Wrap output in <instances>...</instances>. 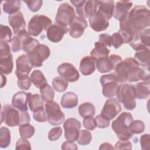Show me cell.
Masks as SVG:
<instances>
[{"instance_id": "obj_54", "label": "cell", "mask_w": 150, "mask_h": 150, "mask_svg": "<svg viewBox=\"0 0 150 150\" xmlns=\"http://www.w3.org/2000/svg\"><path fill=\"white\" fill-rule=\"evenodd\" d=\"M62 149H77V146L76 144H74L73 142L65 141L63 143L62 145Z\"/></svg>"}, {"instance_id": "obj_12", "label": "cell", "mask_w": 150, "mask_h": 150, "mask_svg": "<svg viewBox=\"0 0 150 150\" xmlns=\"http://www.w3.org/2000/svg\"><path fill=\"white\" fill-rule=\"evenodd\" d=\"M65 139L70 142L76 141L79 138L80 129L81 128L80 122L74 118L67 119L63 124Z\"/></svg>"}, {"instance_id": "obj_47", "label": "cell", "mask_w": 150, "mask_h": 150, "mask_svg": "<svg viewBox=\"0 0 150 150\" xmlns=\"http://www.w3.org/2000/svg\"><path fill=\"white\" fill-rule=\"evenodd\" d=\"M62 134V129L61 127H54L52 128L48 132V139L51 141L57 140Z\"/></svg>"}, {"instance_id": "obj_1", "label": "cell", "mask_w": 150, "mask_h": 150, "mask_svg": "<svg viewBox=\"0 0 150 150\" xmlns=\"http://www.w3.org/2000/svg\"><path fill=\"white\" fill-rule=\"evenodd\" d=\"M149 10L142 5L135 6L128 13L127 16L120 22V28L134 36L149 26Z\"/></svg>"}, {"instance_id": "obj_8", "label": "cell", "mask_w": 150, "mask_h": 150, "mask_svg": "<svg viewBox=\"0 0 150 150\" xmlns=\"http://www.w3.org/2000/svg\"><path fill=\"white\" fill-rule=\"evenodd\" d=\"M75 16L76 14L74 8L69 4L63 3L57 9L55 22L57 24L68 28L70 23Z\"/></svg>"}, {"instance_id": "obj_25", "label": "cell", "mask_w": 150, "mask_h": 150, "mask_svg": "<svg viewBox=\"0 0 150 150\" xmlns=\"http://www.w3.org/2000/svg\"><path fill=\"white\" fill-rule=\"evenodd\" d=\"M114 8V1H99V5L97 11L108 21L113 16Z\"/></svg>"}, {"instance_id": "obj_21", "label": "cell", "mask_w": 150, "mask_h": 150, "mask_svg": "<svg viewBox=\"0 0 150 150\" xmlns=\"http://www.w3.org/2000/svg\"><path fill=\"white\" fill-rule=\"evenodd\" d=\"M133 3L130 1H117L114 5L113 16L117 20L122 21L128 15Z\"/></svg>"}, {"instance_id": "obj_41", "label": "cell", "mask_w": 150, "mask_h": 150, "mask_svg": "<svg viewBox=\"0 0 150 150\" xmlns=\"http://www.w3.org/2000/svg\"><path fill=\"white\" fill-rule=\"evenodd\" d=\"M91 139L92 136L91 132L87 130L81 129L80 131L79 138L77 141L80 145H86L91 142Z\"/></svg>"}, {"instance_id": "obj_55", "label": "cell", "mask_w": 150, "mask_h": 150, "mask_svg": "<svg viewBox=\"0 0 150 150\" xmlns=\"http://www.w3.org/2000/svg\"><path fill=\"white\" fill-rule=\"evenodd\" d=\"M115 148H114L111 144L108 142H104L102 144H101L100 146L99 147V149H114Z\"/></svg>"}, {"instance_id": "obj_3", "label": "cell", "mask_w": 150, "mask_h": 150, "mask_svg": "<svg viewBox=\"0 0 150 150\" xmlns=\"http://www.w3.org/2000/svg\"><path fill=\"white\" fill-rule=\"evenodd\" d=\"M132 121L133 117L130 112H122L112 121V129L119 139H129L134 136L129 130V125Z\"/></svg>"}, {"instance_id": "obj_48", "label": "cell", "mask_w": 150, "mask_h": 150, "mask_svg": "<svg viewBox=\"0 0 150 150\" xmlns=\"http://www.w3.org/2000/svg\"><path fill=\"white\" fill-rule=\"evenodd\" d=\"M115 149H131L132 144L128 139H121L117 141L115 144Z\"/></svg>"}, {"instance_id": "obj_40", "label": "cell", "mask_w": 150, "mask_h": 150, "mask_svg": "<svg viewBox=\"0 0 150 150\" xmlns=\"http://www.w3.org/2000/svg\"><path fill=\"white\" fill-rule=\"evenodd\" d=\"M145 127V124L142 121L133 120L129 125V130L133 134H138L144 132Z\"/></svg>"}, {"instance_id": "obj_33", "label": "cell", "mask_w": 150, "mask_h": 150, "mask_svg": "<svg viewBox=\"0 0 150 150\" xmlns=\"http://www.w3.org/2000/svg\"><path fill=\"white\" fill-rule=\"evenodd\" d=\"M30 79L33 84L37 88H40L47 84V80L43 73L39 70H35L31 73Z\"/></svg>"}, {"instance_id": "obj_50", "label": "cell", "mask_w": 150, "mask_h": 150, "mask_svg": "<svg viewBox=\"0 0 150 150\" xmlns=\"http://www.w3.org/2000/svg\"><path fill=\"white\" fill-rule=\"evenodd\" d=\"M95 120L96 121L97 127L100 128H105L108 127L110 124V120H108L102 117L101 115H98L96 117Z\"/></svg>"}, {"instance_id": "obj_4", "label": "cell", "mask_w": 150, "mask_h": 150, "mask_svg": "<svg viewBox=\"0 0 150 150\" xmlns=\"http://www.w3.org/2000/svg\"><path fill=\"white\" fill-rule=\"evenodd\" d=\"M117 100L122 103L124 108L128 110H134L137 105L135 86L126 83H121L117 93Z\"/></svg>"}, {"instance_id": "obj_18", "label": "cell", "mask_w": 150, "mask_h": 150, "mask_svg": "<svg viewBox=\"0 0 150 150\" xmlns=\"http://www.w3.org/2000/svg\"><path fill=\"white\" fill-rule=\"evenodd\" d=\"M87 27L86 20L79 16H75L70 23L68 28V32L70 36L73 38L81 37L86 28Z\"/></svg>"}, {"instance_id": "obj_45", "label": "cell", "mask_w": 150, "mask_h": 150, "mask_svg": "<svg viewBox=\"0 0 150 150\" xmlns=\"http://www.w3.org/2000/svg\"><path fill=\"white\" fill-rule=\"evenodd\" d=\"M24 2L26 4L29 10L33 12L38 11L43 5V1L41 0L24 1Z\"/></svg>"}, {"instance_id": "obj_22", "label": "cell", "mask_w": 150, "mask_h": 150, "mask_svg": "<svg viewBox=\"0 0 150 150\" xmlns=\"http://www.w3.org/2000/svg\"><path fill=\"white\" fill-rule=\"evenodd\" d=\"M8 22L13 29L15 35H16L20 31L25 29L26 22L22 12L20 11L9 15Z\"/></svg>"}, {"instance_id": "obj_9", "label": "cell", "mask_w": 150, "mask_h": 150, "mask_svg": "<svg viewBox=\"0 0 150 150\" xmlns=\"http://www.w3.org/2000/svg\"><path fill=\"white\" fill-rule=\"evenodd\" d=\"M50 54V50L49 47L39 43L26 54L33 67H37L42 66L43 62L49 57Z\"/></svg>"}, {"instance_id": "obj_38", "label": "cell", "mask_w": 150, "mask_h": 150, "mask_svg": "<svg viewBox=\"0 0 150 150\" xmlns=\"http://www.w3.org/2000/svg\"><path fill=\"white\" fill-rule=\"evenodd\" d=\"M52 86L56 91L63 92L68 87V81L61 76L56 77L52 80Z\"/></svg>"}, {"instance_id": "obj_2", "label": "cell", "mask_w": 150, "mask_h": 150, "mask_svg": "<svg viewBox=\"0 0 150 150\" xmlns=\"http://www.w3.org/2000/svg\"><path fill=\"white\" fill-rule=\"evenodd\" d=\"M115 74L124 82H137L139 80L149 81V67H141L132 57L125 59L114 69Z\"/></svg>"}, {"instance_id": "obj_52", "label": "cell", "mask_w": 150, "mask_h": 150, "mask_svg": "<svg viewBox=\"0 0 150 150\" xmlns=\"http://www.w3.org/2000/svg\"><path fill=\"white\" fill-rule=\"evenodd\" d=\"M98 42L104 44L107 47L111 46V35L108 34H101L99 36Z\"/></svg>"}, {"instance_id": "obj_14", "label": "cell", "mask_w": 150, "mask_h": 150, "mask_svg": "<svg viewBox=\"0 0 150 150\" xmlns=\"http://www.w3.org/2000/svg\"><path fill=\"white\" fill-rule=\"evenodd\" d=\"M121 111L120 102L114 98H109L104 103L100 115L108 120L115 118Z\"/></svg>"}, {"instance_id": "obj_37", "label": "cell", "mask_w": 150, "mask_h": 150, "mask_svg": "<svg viewBox=\"0 0 150 150\" xmlns=\"http://www.w3.org/2000/svg\"><path fill=\"white\" fill-rule=\"evenodd\" d=\"M40 93L45 101L49 102L53 101L54 92L52 87L47 83L45 84L40 88Z\"/></svg>"}, {"instance_id": "obj_36", "label": "cell", "mask_w": 150, "mask_h": 150, "mask_svg": "<svg viewBox=\"0 0 150 150\" xmlns=\"http://www.w3.org/2000/svg\"><path fill=\"white\" fill-rule=\"evenodd\" d=\"M11 143V132L5 127L0 128V146L2 148H7Z\"/></svg>"}, {"instance_id": "obj_43", "label": "cell", "mask_w": 150, "mask_h": 150, "mask_svg": "<svg viewBox=\"0 0 150 150\" xmlns=\"http://www.w3.org/2000/svg\"><path fill=\"white\" fill-rule=\"evenodd\" d=\"M33 112V118L36 121L39 122H44L47 120V115L44 107L39 109Z\"/></svg>"}, {"instance_id": "obj_49", "label": "cell", "mask_w": 150, "mask_h": 150, "mask_svg": "<svg viewBox=\"0 0 150 150\" xmlns=\"http://www.w3.org/2000/svg\"><path fill=\"white\" fill-rule=\"evenodd\" d=\"M16 150L19 149H31V145L30 142L26 139L22 138H19L16 144Z\"/></svg>"}, {"instance_id": "obj_42", "label": "cell", "mask_w": 150, "mask_h": 150, "mask_svg": "<svg viewBox=\"0 0 150 150\" xmlns=\"http://www.w3.org/2000/svg\"><path fill=\"white\" fill-rule=\"evenodd\" d=\"M12 33L11 29L6 25H1V33H0V39L1 41L4 42H11L12 40Z\"/></svg>"}, {"instance_id": "obj_7", "label": "cell", "mask_w": 150, "mask_h": 150, "mask_svg": "<svg viewBox=\"0 0 150 150\" xmlns=\"http://www.w3.org/2000/svg\"><path fill=\"white\" fill-rule=\"evenodd\" d=\"M76 7V12L79 17L87 18L94 15L98 10L99 1H70Z\"/></svg>"}, {"instance_id": "obj_39", "label": "cell", "mask_w": 150, "mask_h": 150, "mask_svg": "<svg viewBox=\"0 0 150 150\" xmlns=\"http://www.w3.org/2000/svg\"><path fill=\"white\" fill-rule=\"evenodd\" d=\"M35 131V128L29 123L20 125L19 127V132L21 137L25 139L31 138L34 135Z\"/></svg>"}, {"instance_id": "obj_24", "label": "cell", "mask_w": 150, "mask_h": 150, "mask_svg": "<svg viewBox=\"0 0 150 150\" xmlns=\"http://www.w3.org/2000/svg\"><path fill=\"white\" fill-rule=\"evenodd\" d=\"M97 60L91 56H87L83 57L80 63L79 69L84 76L91 75L96 69Z\"/></svg>"}, {"instance_id": "obj_19", "label": "cell", "mask_w": 150, "mask_h": 150, "mask_svg": "<svg viewBox=\"0 0 150 150\" xmlns=\"http://www.w3.org/2000/svg\"><path fill=\"white\" fill-rule=\"evenodd\" d=\"M88 21L91 28L97 32L105 30L109 26L108 21L98 11L88 18Z\"/></svg>"}, {"instance_id": "obj_53", "label": "cell", "mask_w": 150, "mask_h": 150, "mask_svg": "<svg viewBox=\"0 0 150 150\" xmlns=\"http://www.w3.org/2000/svg\"><path fill=\"white\" fill-rule=\"evenodd\" d=\"M30 115L27 111H21V123L20 125L28 124L30 122Z\"/></svg>"}, {"instance_id": "obj_31", "label": "cell", "mask_w": 150, "mask_h": 150, "mask_svg": "<svg viewBox=\"0 0 150 150\" xmlns=\"http://www.w3.org/2000/svg\"><path fill=\"white\" fill-rule=\"evenodd\" d=\"M135 87L136 98L138 99H146L150 94L149 81H144L138 83Z\"/></svg>"}, {"instance_id": "obj_6", "label": "cell", "mask_w": 150, "mask_h": 150, "mask_svg": "<svg viewBox=\"0 0 150 150\" xmlns=\"http://www.w3.org/2000/svg\"><path fill=\"white\" fill-rule=\"evenodd\" d=\"M52 23V21L49 17L42 15H35L28 23V33L35 37L38 36L43 30H47Z\"/></svg>"}, {"instance_id": "obj_35", "label": "cell", "mask_w": 150, "mask_h": 150, "mask_svg": "<svg viewBox=\"0 0 150 150\" xmlns=\"http://www.w3.org/2000/svg\"><path fill=\"white\" fill-rule=\"evenodd\" d=\"M80 115L83 118L87 116H93L95 114V107L94 105L89 102L83 103L78 108Z\"/></svg>"}, {"instance_id": "obj_15", "label": "cell", "mask_w": 150, "mask_h": 150, "mask_svg": "<svg viewBox=\"0 0 150 150\" xmlns=\"http://www.w3.org/2000/svg\"><path fill=\"white\" fill-rule=\"evenodd\" d=\"M150 29H145L136 34L129 43L130 46L135 51H138L150 46Z\"/></svg>"}, {"instance_id": "obj_11", "label": "cell", "mask_w": 150, "mask_h": 150, "mask_svg": "<svg viewBox=\"0 0 150 150\" xmlns=\"http://www.w3.org/2000/svg\"><path fill=\"white\" fill-rule=\"evenodd\" d=\"M1 123L5 122L6 125L13 127L20 125L21 111L12 105L6 104L3 106L1 111Z\"/></svg>"}, {"instance_id": "obj_30", "label": "cell", "mask_w": 150, "mask_h": 150, "mask_svg": "<svg viewBox=\"0 0 150 150\" xmlns=\"http://www.w3.org/2000/svg\"><path fill=\"white\" fill-rule=\"evenodd\" d=\"M13 67L12 54L0 56V70L1 73L9 74L12 73Z\"/></svg>"}, {"instance_id": "obj_27", "label": "cell", "mask_w": 150, "mask_h": 150, "mask_svg": "<svg viewBox=\"0 0 150 150\" xmlns=\"http://www.w3.org/2000/svg\"><path fill=\"white\" fill-rule=\"evenodd\" d=\"M60 103L63 108H73L78 104V97L73 92H66L62 96Z\"/></svg>"}, {"instance_id": "obj_10", "label": "cell", "mask_w": 150, "mask_h": 150, "mask_svg": "<svg viewBox=\"0 0 150 150\" xmlns=\"http://www.w3.org/2000/svg\"><path fill=\"white\" fill-rule=\"evenodd\" d=\"M45 106L47 115V120L51 125L57 126L64 122V115L61 110L60 105L56 102L53 101L46 102Z\"/></svg>"}, {"instance_id": "obj_26", "label": "cell", "mask_w": 150, "mask_h": 150, "mask_svg": "<svg viewBox=\"0 0 150 150\" xmlns=\"http://www.w3.org/2000/svg\"><path fill=\"white\" fill-rule=\"evenodd\" d=\"M29 35L28 32L26 29L20 31L18 34L15 35L11 42V49L13 52H17L22 50V45L25 39Z\"/></svg>"}, {"instance_id": "obj_46", "label": "cell", "mask_w": 150, "mask_h": 150, "mask_svg": "<svg viewBox=\"0 0 150 150\" xmlns=\"http://www.w3.org/2000/svg\"><path fill=\"white\" fill-rule=\"evenodd\" d=\"M83 125L86 129L88 130H94L97 127L96 121L93 116H87L84 117L83 120Z\"/></svg>"}, {"instance_id": "obj_5", "label": "cell", "mask_w": 150, "mask_h": 150, "mask_svg": "<svg viewBox=\"0 0 150 150\" xmlns=\"http://www.w3.org/2000/svg\"><path fill=\"white\" fill-rule=\"evenodd\" d=\"M100 82L102 86V94L107 98L116 96L120 85L124 83L114 73L101 76Z\"/></svg>"}, {"instance_id": "obj_17", "label": "cell", "mask_w": 150, "mask_h": 150, "mask_svg": "<svg viewBox=\"0 0 150 150\" xmlns=\"http://www.w3.org/2000/svg\"><path fill=\"white\" fill-rule=\"evenodd\" d=\"M15 74L17 78L28 76L33 66L27 54H22L16 60Z\"/></svg>"}, {"instance_id": "obj_34", "label": "cell", "mask_w": 150, "mask_h": 150, "mask_svg": "<svg viewBox=\"0 0 150 150\" xmlns=\"http://www.w3.org/2000/svg\"><path fill=\"white\" fill-rule=\"evenodd\" d=\"M21 6V2L18 0L5 1L2 6L3 11L9 15L19 11Z\"/></svg>"}, {"instance_id": "obj_44", "label": "cell", "mask_w": 150, "mask_h": 150, "mask_svg": "<svg viewBox=\"0 0 150 150\" xmlns=\"http://www.w3.org/2000/svg\"><path fill=\"white\" fill-rule=\"evenodd\" d=\"M31 81L28 76L18 79L17 84L18 87L22 90H28L31 86Z\"/></svg>"}, {"instance_id": "obj_23", "label": "cell", "mask_w": 150, "mask_h": 150, "mask_svg": "<svg viewBox=\"0 0 150 150\" xmlns=\"http://www.w3.org/2000/svg\"><path fill=\"white\" fill-rule=\"evenodd\" d=\"M30 93L18 91L15 93L12 99V105L20 111H27L28 100Z\"/></svg>"}, {"instance_id": "obj_13", "label": "cell", "mask_w": 150, "mask_h": 150, "mask_svg": "<svg viewBox=\"0 0 150 150\" xmlns=\"http://www.w3.org/2000/svg\"><path fill=\"white\" fill-rule=\"evenodd\" d=\"M122 61L121 57L117 54H111L109 57H102L96 62V67L101 73L109 72L115 69L118 63Z\"/></svg>"}, {"instance_id": "obj_16", "label": "cell", "mask_w": 150, "mask_h": 150, "mask_svg": "<svg viewBox=\"0 0 150 150\" xmlns=\"http://www.w3.org/2000/svg\"><path fill=\"white\" fill-rule=\"evenodd\" d=\"M57 70L59 74L68 82H75L80 77L79 71L71 63H63L57 67Z\"/></svg>"}, {"instance_id": "obj_20", "label": "cell", "mask_w": 150, "mask_h": 150, "mask_svg": "<svg viewBox=\"0 0 150 150\" xmlns=\"http://www.w3.org/2000/svg\"><path fill=\"white\" fill-rule=\"evenodd\" d=\"M68 32V28L63 27L57 23L50 26L46 30L47 38L53 43L59 42L64 35Z\"/></svg>"}, {"instance_id": "obj_51", "label": "cell", "mask_w": 150, "mask_h": 150, "mask_svg": "<svg viewBox=\"0 0 150 150\" xmlns=\"http://www.w3.org/2000/svg\"><path fill=\"white\" fill-rule=\"evenodd\" d=\"M140 144L142 150H148L149 148L150 144V135L146 134L141 137Z\"/></svg>"}, {"instance_id": "obj_29", "label": "cell", "mask_w": 150, "mask_h": 150, "mask_svg": "<svg viewBox=\"0 0 150 150\" xmlns=\"http://www.w3.org/2000/svg\"><path fill=\"white\" fill-rule=\"evenodd\" d=\"M134 59L138 63L140 67L146 68L149 66L150 56L149 50L148 47L137 51L134 54Z\"/></svg>"}, {"instance_id": "obj_32", "label": "cell", "mask_w": 150, "mask_h": 150, "mask_svg": "<svg viewBox=\"0 0 150 150\" xmlns=\"http://www.w3.org/2000/svg\"><path fill=\"white\" fill-rule=\"evenodd\" d=\"M44 100L42 96L38 94L30 95L28 100L29 108L30 111L34 112L44 107Z\"/></svg>"}, {"instance_id": "obj_28", "label": "cell", "mask_w": 150, "mask_h": 150, "mask_svg": "<svg viewBox=\"0 0 150 150\" xmlns=\"http://www.w3.org/2000/svg\"><path fill=\"white\" fill-rule=\"evenodd\" d=\"M110 50L104 44L96 42L94 43V47L90 52V56L94 58L96 60L98 59L108 56Z\"/></svg>"}]
</instances>
